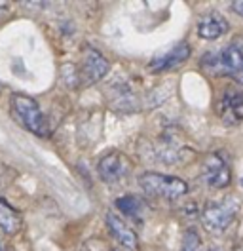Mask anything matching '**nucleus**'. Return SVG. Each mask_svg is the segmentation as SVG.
<instances>
[{
    "label": "nucleus",
    "instance_id": "obj_1",
    "mask_svg": "<svg viewBox=\"0 0 243 251\" xmlns=\"http://www.w3.org/2000/svg\"><path fill=\"white\" fill-rule=\"evenodd\" d=\"M201 69L209 75H232L243 80V36L234 38L220 51L207 53L201 57Z\"/></svg>",
    "mask_w": 243,
    "mask_h": 251
},
{
    "label": "nucleus",
    "instance_id": "obj_2",
    "mask_svg": "<svg viewBox=\"0 0 243 251\" xmlns=\"http://www.w3.org/2000/svg\"><path fill=\"white\" fill-rule=\"evenodd\" d=\"M10 112H12L15 122L23 126L27 131L38 135V137H49L51 129H49L48 118L40 110V105L36 103V99L23 94H12L10 95Z\"/></svg>",
    "mask_w": 243,
    "mask_h": 251
},
{
    "label": "nucleus",
    "instance_id": "obj_3",
    "mask_svg": "<svg viewBox=\"0 0 243 251\" xmlns=\"http://www.w3.org/2000/svg\"><path fill=\"white\" fill-rule=\"evenodd\" d=\"M139 185L148 196L162 198V200H177L188 192L186 181H182L179 177H173V175L156 172L143 173L139 177Z\"/></svg>",
    "mask_w": 243,
    "mask_h": 251
},
{
    "label": "nucleus",
    "instance_id": "obj_4",
    "mask_svg": "<svg viewBox=\"0 0 243 251\" xmlns=\"http://www.w3.org/2000/svg\"><path fill=\"white\" fill-rule=\"evenodd\" d=\"M238 207L240 205L236 198H224L222 202H211L201 211V223L209 232L220 234L234 223L238 215Z\"/></svg>",
    "mask_w": 243,
    "mask_h": 251
},
{
    "label": "nucleus",
    "instance_id": "obj_5",
    "mask_svg": "<svg viewBox=\"0 0 243 251\" xmlns=\"http://www.w3.org/2000/svg\"><path fill=\"white\" fill-rule=\"evenodd\" d=\"M219 114L226 126H236L243 120V88L238 84L226 86L219 101Z\"/></svg>",
    "mask_w": 243,
    "mask_h": 251
},
{
    "label": "nucleus",
    "instance_id": "obj_6",
    "mask_svg": "<svg viewBox=\"0 0 243 251\" xmlns=\"http://www.w3.org/2000/svg\"><path fill=\"white\" fill-rule=\"evenodd\" d=\"M201 177H203V183L211 188H226L232 183L230 168L226 160L219 152H209L205 156L201 166Z\"/></svg>",
    "mask_w": 243,
    "mask_h": 251
},
{
    "label": "nucleus",
    "instance_id": "obj_7",
    "mask_svg": "<svg viewBox=\"0 0 243 251\" xmlns=\"http://www.w3.org/2000/svg\"><path fill=\"white\" fill-rule=\"evenodd\" d=\"M97 172H99V177L103 183L114 185V183H120L122 179L127 177V173L131 172V162L125 154H122L118 151H112L106 156L101 158Z\"/></svg>",
    "mask_w": 243,
    "mask_h": 251
},
{
    "label": "nucleus",
    "instance_id": "obj_8",
    "mask_svg": "<svg viewBox=\"0 0 243 251\" xmlns=\"http://www.w3.org/2000/svg\"><path fill=\"white\" fill-rule=\"evenodd\" d=\"M106 73H108V61L105 55L91 46L84 48L82 63H80V76L84 78V84L86 86L95 84L105 78Z\"/></svg>",
    "mask_w": 243,
    "mask_h": 251
},
{
    "label": "nucleus",
    "instance_id": "obj_9",
    "mask_svg": "<svg viewBox=\"0 0 243 251\" xmlns=\"http://www.w3.org/2000/svg\"><path fill=\"white\" fill-rule=\"evenodd\" d=\"M190 57V46L186 42H179L177 46H173L167 53L156 57L150 61V71L152 73H166V71H173L179 65L186 61Z\"/></svg>",
    "mask_w": 243,
    "mask_h": 251
},
{
    "label": "nucleus",
    "instance_id": "obj_10",
    "mask_svg": "<svg viewBox=\"0 0 243 251\" xmlns=\"http://www.w3.org/2000/svg\"><path fill=\"white\" fill-rule=\"evenodd\" d=\"M105 221H106L108 230H110V234L114 236L123 248H127V250H131V251H135L137 248H139V238H137L135 230H133L131 226H127V225L122 221V217H118L114 211H108Z\"/></svg>",
    "mask_w": 243,
    "mask_h": 251
},
{
    "label": "nucleus",
    "instance_id": "obj_11",
    "mask_svg": "<svg viewBox=\"0 0 243 251\" xmlns=\"http://www.w3.org/2000/svg\"><path fill=\"white\" fill-rule=\"evenodd\" d=\"M230 29L228 21L219 14H209L203 16L197 23V36L203 40H217L220 36H224Z\"/></svg>",
    "mask_w": 243,
    "mask_h": 251
},
{
    "label": "nucleus",
    "instance_id": "obj_12",
    "mask_svg": "<svg viewBox=\"0 0 243 251\" xmlns=\"http://www.w3.org/2000/svg\"><path fill=\"white\" fill-rule=\"evenodd\" d=\"M23 219L21 213L15 209L14 205H10L4 198H0V232L8 236H14L21 230Z\"/></svg>",
    "mask_w": 243,
    "mask_h": 251
},
{
    "label": "nucleus",
    "instance_id": "obj_13",
    "mask_svg": "<svg viewBox=\"0 0 243 251\" xmlns=\"http://www.w3.org/2000/svg\"><path fill=\"white\" fill-rule=\"evenodd\" d=\"M116 207L120 209L123 215H127V217L137 219V221L143 219V215H145V211H146L145 202H143L141 198H137L135 194H125V196L118 198V200H116Z\"/></svg>",
    "mask_w": 243,
    "mask_h": 251
},
{
    "label": "nucleus",
    "instance_id": "obj_14",
    "mask_svg": "<svg viewBox=\"0 0 243 251\" xmlns=\"http://www.w3.org/2000/svg\"><path fill=\"white\" fill-rule=\"evenodd\" d=\"M181 251H201V238L196 230H186L184 232Z\"/></svg>",
    "mask_w": 243,
    "mask_h": 251
},
{
    "label": "nucleus",
    "instance_id": "obj_15",
    "mask_svg": "<svg viewBox=\"0 0 243 251\" xmlns=\"http://www.w3.org/2000/svg\"><path fill=\"white\" fill-rule=\"evenodd\" d=\"M232 10L243 17V2H234V4H232Z\"/></svg>",
    "mask_w": 243,
    "mask_h": 251
},
{
    "label": "nucleus",
    "instance_id": "obj_16",
    "mask_svg": "<svg viewBox=\"0 0 243 251\" xmlns=\"http://www.w3.org/2000/svg\"><path fill=\"white\" fill-rule=\"evenodd\" d=\"M6 8H8V4H6V2H0V16H2V12H4Z\"/></svg>",
    "mask_w": 243,
    "mask_h": 251
},
{
    "label": "nucleus",
    "instance_id": "obj_17",
    "mask_svg": "<svg viewBox=\"0 0 243 251\" xmlns=\"http://www.w3.org/2000/svg\"><path fill=\"white\" fill-rule=\"evenodd\" d=\"M209 251H219V250H209Z\"/></svg>",
    "mask_w": 243,
    "mask_h": 251
},
{
    "label": "nucleus",
    "instance_id": "obj_18",
    "mask_svg": "<svg viewBox=\"0 0 243 251\" xmlns=\"http://www.w3.org/2000/svg\"><path fill=\"white\" fill-rule=\"evenodd\" d=\"M0 251H2V246H0Z\"/></svg>",
    "mask_w": 243,
    "mask_h": 251
},
{
    "label": "nucleus",
    "instance_id": "obj_19",
    "mask_svg": "<svg viewBox=\"0 0 243 251\" xmlns=\"http://www.w3.org/2000/svg\"><path fill=\"white\" fill-rule=\"evenodd\" d=\"M112 251H118V250H112Z\"/></svg>",
    "mask_w": 243,
    "mask_h": 251
}]
</instances>
